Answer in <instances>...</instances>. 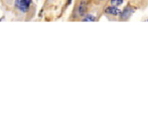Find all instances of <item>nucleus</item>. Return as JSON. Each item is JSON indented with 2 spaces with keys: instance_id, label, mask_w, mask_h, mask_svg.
<instances>
[{
  "instance_id": "nucleus-4",
  "label": "nucleus",
  "mask_w": 148,
  "mask_h": 128,
  "mask_svg": "<svg viewBox=\"0 0 148 128\" xmlns=\"http://www.w3.org/2000/svg\"><path fill=\"white\" fill-rule=\"evenodd\" d=\"M106 12H107L108 14H111V15H118L120 13V10L118 8H116V6H113V5H112L111 7H108V8L106 9Z\"/></svg>"
},
{
  "instance_id": "nucleus-3",
  "label": "nucleus",
  "mask_w": 148,
  "mask_h": 128,
  "mask_svg": "<svg viewBox=\"0 0 148 128\" xmlns=\"http://www.w3.org/2000/svg\"><path fill=\"white\" fill-rule=\"evenodd\" d=\"M132 13H133V9H132L131 7L127 6L123 10V12L121 13V17H120V18L123 19V20H127V19L132 15Z\"/></svg>"
},
{
  "instance_id": "nucleus-7",
  "label": "nucleus",
  "mask_w": 148,
  "mask_h": 128,
  "mask_svg": "<svg viewBox=\"0 0 148 128\" xmlns=\"http://www.w3.org/2000/svg\"><path fill=\"white\" fill-rule=\"evenodd\" d=\"M71 1H72V0H69V3H71Z\"/></svg>"
},
{
  "instance_id": "nucleus-5",
  "label": "nucleus",
  "mask_w": 148,
  "mask_h": 128,
  "mask_svg": "<svg viewBox=\"0 0 148 128\" xmlns=\"http://www.w3.org/2000/svg\"><path fill=\"white\" fill-rule=\"evenodd\" d=\"M123 3V0H111V4L113 6H119Z\"/></svg>"
},
{
  "instance_id": "nucleus-2",
  "label": "nucleus",
  "mask_w": 148,
  "mask_h": 128,
  "mask_svg": "<svg viewBox=\"0 0 148 128\" xmlns=\"http://www.w3.org/2000/svg\"><path fill=\"white\" fill-rule=\"evenodd\" d=\"M87 9H88V4H87V1L85 0H82L79 4L78 8H77V12L80 16H84L85 13L87 12Z\"/></svg>"
},
{
  "instance_id": "nucleus-6",
  "label": "nucleus",
  "mask_w": 148,
  "mask_h": 128,
  "mask_svg": "<svg viewBox=\"0 0 148 128\" xmlns=\"http://www.w3.org/2000/svg\"><path fill=\"white\" fill-rule=\"evenodd\" d=\"M95 20H96V18L93 15H87V16H85L83 18V21H95Z\"/></svg>"
},
{
  "instance_id": "nucleus-1",
  "label": "nucleus",
  "mask_w": 148,
  "mask_h": 128,
  "mask_svg": "<svg viewBox=\"0 0 148 128\" xmlns=\"http://www.w3.org/2000/svg\"><path fill=\"white\" fill-rule=\"evenodd\" d=\"M31 4V0H16L15 6L22 12H27Z\"/></svg>"
}]
</instances>
